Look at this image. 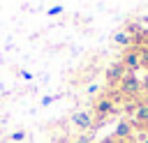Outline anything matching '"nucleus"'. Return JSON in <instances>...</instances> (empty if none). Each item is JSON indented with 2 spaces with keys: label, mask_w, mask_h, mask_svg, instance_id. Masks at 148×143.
<instances>
[{
  "label": "nucleus",
  "mask_w": 148,
  "mask_h": 143,
  "mask_svg": "<svg viewBox=\"0 0 148 143\" xmlns=\"http://www.w3.org/2000/svg\"><path fill=\"white\" fill-rule=\"evenodd\" d=\"M72 143H92V136L90 134H81L76 141H72Z\"/></svg>",
  "instance_id": "obj_8"
},
{
  "label": "nucleus",
  "mask_w": 148,
  "mask_h": 143,
  "mask_svg": "<svg viewBox=\"0 0 148 143\" xmlns=\"http://www.w3.org/2000/svg\"><path fill=\"white\" fill-rule=\"evenodd\" d=\"M139 65H141V69L148 72V44L139 46Z\"/></svg>",
  "instance_id": "obj_7"
},
{
  "label": "nucleus",
  "mask_w": 148,
  "mask_h": 143,
  "mask_svg": "<svg viewBox=\"0 0 148 143\" xmlns=\"http://www.w3.org/2000/svg\"><path fill=\"white\" fill-rule=\"evenodd\" d=\"M116 44H120V46L130 48V46H134V39H132V35H130L127 30H123V32H118V35H116Z\"/></svg>",
  "instance_id": "obj_6"
},
{
  "label": "nucleus",
  "mask_w": 148,
  "mask_h": 143,
  "mask_svg": "<svg viewBox=\"0 0 148 143\" xmlns=\"http://www.w3.org/2000/svg\"><path fill=\"white\" fill-rule=\"evenodd\" d=\"M97 92H99L97 85H88V95H97Z\"/></svg>",
  "instance_id": "obj_11"
},
{
  "label": "nucleus",
  "mask_w": 148,
  "mask_h": 143,
  "mask_svg": "<svg viewBox=\"0 0 148 143\" xmlns=\"http://www.w3.org/2000/svg\"><path fill=\"white\" fill-rule=\"evenodd\" d=\"M102 143H118V141H116V138H113V136H109V138H104V141H102Z\"/></svg>",
  "instance_id": "obj_13"
},
{
  "label": "nucleus",
  "mask_w": 148,
  "mask_h": 143,
  "mask_svg": "<svg viewBox=\"0 0 148 143\" xmlns=\"http://www.w3.org/2000/svg\"><path fill=\"white\" fill-rule=\"evenodd\" d=\"M25 138V134L23 131H16V134H12V141H23Z\"/></svg>",
  "instance_id": "obj_9"
},
{
  "label": "nucleus",
  "mask_w": 148,
  "mask_h": 143,
  "mask_svg": "<svg viewBox=\"0 0 148 143\" xmlns=\"http://www.w3.org/2000/svg\"><path fill=\"white\" fill-rule=\"evenodd\" d=\"M134 122L132 120H123V122H118V127L113 129V138L116 141H132V136H134Z\"/></svg>",
  "instance_id": "obj_4"
},
{
  "label": "nucleus",
  "mask_w": 148,
  "mask_h": 143,
  "mask_svg": "<svg viewBox=\"0 0 148 143\" xmlns=\"http://www.w3.org/2000/svg\"><path fill=\"white\" fill-rule=\"evenodd\" d=\"M118 108H116V104L109 99V97H102V99H97L95 104H92V115H95V120H104V118H109L111 113H116Z\"/></svg>",
  "instance_id": "obj_2"
},
{
  "label": "nucleus",
  "mask_w": 148,
  "mask_h": 143,
  "mask_svg": "<svg viewBox=\"0 0 148 143\" xmlns=\"http://www.w3.org/2000/svg\"><path fill=\"white\" fill-rule=\"evenodd\" d=\"M120 62H123V67H125L127 72H132V74H134L136 69H141V65H139V46H130V48H125Z\"/></svg>",
  "instance_id": "obj_3"
},
{
  "label": "nucleus",
  "mask_w": 148,
  "mask_h": 143,
  "mask_svg": "<svg viewBox=\"0 0 148 143\" xmlns=\"http://www.w3.org/2000/svg\"><path fill=\"white\" fill-rule=\"evenodd\" d=\"M125 74H127V69L123 67V62H120V60H116V62H111V65L106 67V81H109L111 85H116V83H120Z\"/></svg>",
  "instance_id": "obj_5"
},
{
  "label": "nucleus",
  "mask_w": 148,
  "mask_h": 143,
  "mask_svg": "<svg viewBox=\"0 0 148 143\" xmlns=\"http://www.w3.org/2000/svg\"><path fill=\"white\" fill-rule=\"evenodd\" d=\"M143 134H146V136H148V127H146V131H143Z\"/></svg>",
  "instance_id": "obj_14"
},
{
  "label": "nucleus",
  "mask_w": 148,
  "mask_h": 143,
  "mask_svg": "<svg viewBox=\"0 0 148 143\" xmlns=\"http://www.w3.org/2000/svg\"><path fill=\"white\" fill-rule=\"evenodd\" d=\"M72 127H74L76 131L88 134V131L95 127V115H92L90 111H76V113L72 115Z\"/></svg>",
  "instance_id": "obj_1"
},
{
  "label": "nucleus",
  "mask_w": 148,
  "mask_h": 143,
  "mask_svg": "<svg viewBox=\"0 0 148 143\" xmlns=\"http://www.w3.org/2000/svg\"><path fill=\"white\" fill-rule=\"evenodd\" d=\"M143 106H148V92H141V99H139Z\"/></svg>",
  "instance_id": "obj_12"
},
{
  "label": "nucleus",
  "mask_w": 148,
  "mask_h": 143,
  "mask_svg": "<svg viewBox=\"0 0 148 143\" xmlns=\"http://www.w3.org/2000/svg\"><path fill=\"white\" fill-rule=\"evenodd\" d=\"M141 90H143V92H148V74H146V76H143V81H141Z\"/></svg>",
  "instance_id": "obj_10"
}]
</instances>
